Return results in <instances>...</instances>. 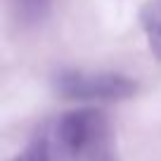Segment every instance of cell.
<instances>
[{
    "mask_svg": "<svg viewBox=\"0 0 161 161\" xmlns=\"http://www.w3.org/2000/svg\"><path fill=\"white\" fill-rule=\"evenodd\" d=\"M137 21L147 38L152 57L161 64V0H147L137 12Z\"/></svg>",
    "mask_w": 161,
    "mask_h": 161,
    "instance_id": "3957f363",
    "label": "cell"
},
{
    "mask_svg": "<svg viewBox=\"0 0 161 161\" xmlns=\"http://www.w3.org/2000/svg\"><path fill=\"white\" fill-rule=\"evenodd\" d=\"M12 161H55V159H52L50 142H47V135H45V133L36 135Z\"/></svg>",
    "mask_w": 161,
    "mask_h": 161,
    "instance_id": "5b68a950",
    "label": "cell"
},
{
    "mask_svg": "<svg viewBox=\"0 0 161 161\" xmlns=\"http://www.w3.org/2000/svg\"><path fill=\"white\" fill-rule=\"evenodd\" d=\"M55 0H10L12 14L21 26H38L50 17Z\"/></svg>",
    "mask_w": 161,
    "mask_h": 161,
    "instance_id": "277c9868",
    "label": "cell"
},
{
    "mask_svg": "<svg viewBox=\"0 0 161 161\" xmlns=\"http://www.w3.org/2000/svg\"><path fill=\"white\" fill-rule=\"evenodd\" d=\"M57 95L78 102H121L137 92V80L116 71L62 69L52 76Z\"/></svg>",
    "mask_w": 161,
    "mask_h": 161,
    "instance_id": "7a4b0ae2",
    "label": "cell"
},
{
    "mask_svg": "<svg viewBox=\"0 0 161 161\" xmlns=\"http://www.w3.org/2000/svg\"><path fill=\"white\" fill-rule=\"evenodd\" d=\"M55 161H100L111 142V126L102 109L64 111L45 133Z\"/></svg>",
    "mask_w": 161,
    "mask_h": 161,
    "instance_id": "6da1fadb",
    "label": "cell"
}]
</instances>
